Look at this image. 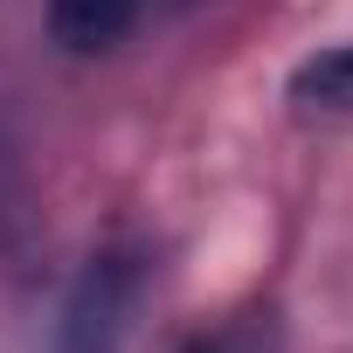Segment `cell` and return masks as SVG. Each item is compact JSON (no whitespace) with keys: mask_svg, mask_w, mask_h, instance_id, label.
<instances>
[{"mask_svg":"<svg viewBox=\"0 0 353 353\" xmlns=\"http://www.w3.org/2000/svg\"><path fill=\"white\" fill-rule=\"evenodd\" d=\"M152 270H159V250L145 236H118L104 243L77 284L63 291V312H56V332H49V353H118L145 291H152Z\"/></svg>","mask_w":353,"mask_h":353,"instance_id":"1","label":"cell"},{"mask_svg":"<svg viewBox=\"0 0 353 353\" xmlns=\"http://www.w3.org/2000/svg\"><path fill=\"white\" fill-rule=\"evenodd\" d=\"M145 0H49V42L63 56H111L139 28Z\"/></svg>","mask_w":353,"mask_h":353,"instance_id":"2","label":"cell"},{"mask_svg":"<svg viewBox=\"0 0 353 353\" xmlns=\"http://www.w3.org/2000/svg\"><path fill=\"white\" fill-rule=\"evenodd\" d=\"M0 263L28 270L35 263V194H28V166H21V139L0 118Z\"/></svg>","mask_w":353,"mask_h":353,"instance_id":"3","label":"cell"},{"mask_svg":"<svg viewBox=\"0 0 353 353\" xmlns=\"http://www.w3.org/2000/svg\"><path fill=\"white\" fill-rule=\"evenodd\" d=\"M291 97H298L305 111H353V42L312 56V63L291 77Z\"/></svg>","mask_w":353,"mask_h":353,"instance_id":"4","label":"cell"},{"mask_svg":"<svg viewBox=\"0 0 353 353\" xmlns=\"http://www.w3.org/2000/svg\"><path fill=\"white\" fill-rule=\"evenodd\" d=\"M181 353H277V319L270 312H243L215 332H194Z\"/></svg>","mask_w":353,"mask_h":353,"instance_id":"5","label":"cell"}]
</instances>
